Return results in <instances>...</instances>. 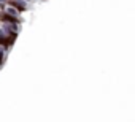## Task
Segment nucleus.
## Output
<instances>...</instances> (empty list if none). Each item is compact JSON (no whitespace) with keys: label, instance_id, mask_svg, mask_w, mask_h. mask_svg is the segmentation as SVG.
Masks as SVG:
<instances>
[{"label":"nucleus","instance_id":"3","mask_svg":"<svg viewBox=\"0 0 135 122\" xmlns=\"http://www.w3.org/2000/svg\"><path fill=\"white\" fill-rule=\"evenodd\" d=\"M3 11H7L10 16H15V18H21V14H22V13H21L18 8H15L13 5H7V7L3 8Z\"/></svg>","mask_w":135,"mask_h":122},{"label":"nucleus","instance_id":"1","mask_svg":"<svg viewBox=\"0 0 135 122\" xmlns=\"http://www.w3.org/2000/svg\"><path fill=\"white\" fill-rule=\"evenodd\" d=\"M16 43V40H13V38H10L8 35H7V32L0 27V48H3V49H7V51H10L11 48H13V44Z\"/></svg>","mask_w":135,"mask_h":122},{"label":"nucleus","instance_id":"4","mask_svg":"<svg viewBox=\"0 0 135 122\" xmlns=\"http://www.w3.org/2000/svg\"><path fill=\"white\" fill-rule=\"evenodd\" d=\"M8 5V0H0V10H3Z\"/></svg>","mask_w":135,"mask_h":122},{"label":"nucleus","instance_id":"5","mask_svg":"<svg viewBox=\"0 0 135 122\" xmlns=\"http://www.w3.org/2000/svg\"><path fill=\"white\" fill-rule=\"evenodd\" d=\"M26 2H29V3H30V2H32V0H26Z\"/></svg>","mask_w":135,"mask_h":122},{"label":"nucleus","instance_id":"2","mask_svg":"<svg viewBox=\"0 0 135 122\" xmlns=\"http://www.w3.org/2000/svg\"><path fill=\"white\" fill-rule=\"evenodd\" d=\"M8 5H13L15 8H18L21 13H26L30 10V3L26 0H8Z\"/></svg>","mask_w":135,"mask_h":122}]
</instances>
